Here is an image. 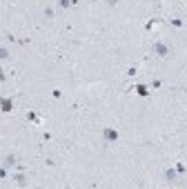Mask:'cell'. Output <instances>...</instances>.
<instances>
[{"label":"cell","instance_id":"cell-4","mask_svg":"<svg viewBox=\"0 0 187 189\" xmlns=\"http://www.w3.org/2000/svg\"><path fill=\"white\" fill-rule=\"evenodd\" d=\"M11 180H16V182H18L20 187H22V185H27V180H25V176H22V173H16V176H13Z\"/></svg>","mask_w":187,"mask_h":189},{"label":"cell","instance_id":"cell-1","mask_svg":"<svg viewBox=\"0 0 187 189\" xmlns=\"http://www.w3.org/2000/svg\"><path fill=\"white\" fill-rule=\"evenodd\" d=\"M152 53H154L156 58H167L169 56V47L165 43H154L152 45Z\"/></svg>","mask_w":187,"mask_h":189},{"label":"cell","instance_id":"cell-2","mask_svg":"<svg viewBox=\"0 0 187 189\" xmlns=\"http://www.w3.org/2000/svg\"><path fill=\"white\" fill-rule=\"evenodd\" d=\"M103 136H105V140H107V142H116V140H118V131L107 127V129L103 131Z\"/></svg>","mask_w":187,"mask_h":189},{"label":"cell","instance_id":"cell-6","mask_svg":"<svg viewBox=\"0 0 187 189\" xmlns=\"http://www.w3.org/2000/svg\"><path fill=\"white\" fill-rule=\"evenodd\" d=\"M136 91L140 93V96H149V91H147V87H145V85H138V87H136Z\"/></svg>","mask_w":187,"mask_h":189},{"label":"cell","instance_id":"cell-5","mask_svg":"<svg viewBox=\"0 0 187 189\" xmlns=\"http://www.w3.org/2000/svg\"><path fill=\"white\" fill-rule=\"evenodd\" d=\"M5 165H7V167H13V165H16V156H13V154L7 156V158H5Z\"/></svg>","mask_w":187,"mask_h":189},{"label":"cell","instance_id":"cell-7","mask_svg":"<svg viewBox=\"0 0 187 189\" xmlns=\"http://www.w3.org/2000/svg\"><path fill=\"white\" fill-rule=\"evenodd\" d=\"M2 111H11V100H9V98L2 100Z\"/></svg>","mask_w":187,"mask_h":189},{"label":"cell","instance_id":"cell-8","mask_svg":"<svg viewBox=\"0 0 187 189\" xmlns=\"http://www.w3.org/2000/svg\"><path fill=\"white\" fill-rule=\"evenodd\" d=\"M74 2L71 0H58V7H62V9H67V7H71Z\"/></svg>","mask_w":187,"mask_h":189},{"label":"cell","instance_id":"cell-9","mask_svg":"<svg viewBox=\"0 0 187 189\" xmlns=\"http://www.w3.org/2000/svg\"><path fill=\"white\" fill-rule=\"evenodd\" d=\"M27 118H29V120H34V123H40V118H38L36 114H31V111H29V114H27Z\"/></svg>","mask_w":187,"mask_h":189},{"label":"cell","instance_id":"cell-3","mask_svg":"<svg viewBox=\"0 0 187 189\" xmlns=\"http://www.w3.org/2000/svg\"><path fill=\"white\" fill-rule=\"evenodd\" d=\"M165 178H167V182H174V180H176V171H174V169H167V171H165Z\"/></svg>","mask_w":187,"mask_h":189},{"label":"cell","instance_id":"cell-10","mask_svg":"<svg viewBox=\"0 0 187 189\" xmlns=\"http://www.w3.org/2000/svg\"><path fill=\"white\" fill-rule=\"evenodd\" d=\"M109 5H116V0H109Z\"/></svg>","mask_w":187,"mask_h":189}]
</instances>
